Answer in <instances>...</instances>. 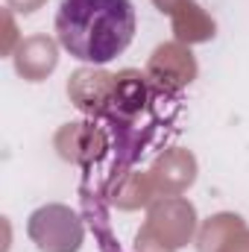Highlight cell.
Masks as SVG:
<instances>
[{"mask_svg": "<svg viewBox=\"0 0 249 252\" xmlns=\"http://www.w3.org/2000/svg\"><path fill=\"white\" fill-rule=\"evenodd\" d=\"M132 0H62L56 12V38L64 50L88 64L118 59L135 38Z\"/></svg>", "mask_w": 249, "mask_h": 252, "instance_id": "obj_1", "label": "cell"}]
</instances>
